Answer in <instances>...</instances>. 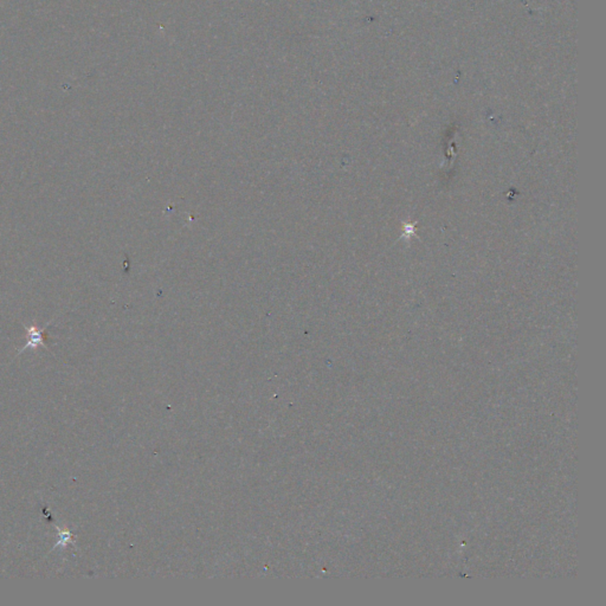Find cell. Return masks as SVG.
Returning <instances> with one entry per match:
<instances>
[{"label": "cell", "instance_id": "1", "mask_svg": "<svg viewBox=\"0 0 606 606\" xmlns=\"http://www.w3.org/2000/svg\"><path fill=\"white\" fill-rule=\"evenodd\" d=\"M50 323H51V322H50ZM50 323H48V326L50 325ZM48 326H46L45 328H42V329L38 328L35 325L25 326V329H26V343H25L24 347H23L18 352L19 354H20V353H23L24 351H26V349H28V348L35 349V348L40 347V346H42V347H44V348H48V346H46L45 342H44V332L46 331V328H48Z\"/></svg>", "mask_w": 606, "mask_h": 606}, {"label": "cell", "instance_id": "2", "mask_svg": "<svg viewBox=\"0 0 606 606\" xmlns=\"http://www.w3.org/2000/svg\"><path fill=\"white\" fill-rule=\"evenodd\" d=\"M59 531V528H57ZM72 543V535L68 529H63L58 532V541H57L56 546H66V545Z\"/></svg>", "mask_w": 606, "mask_h": 606}]
</instances>
